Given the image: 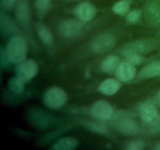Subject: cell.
Segmentation results:
<instances>
[{
	"mask_svg": "<svg viewBox=\"0 0 160 150\" xmlns=\"http://www.w3.org/2000/svg\"><path fill=\"white\" fill-rule=\"evenodd\" d=\"M120 63V58L118 56L115 55L109 56L102 62V70L105 73H111L112 71H116Z\"/></svg>",
	"mask_w": 160,
	"mask_h": 150,
	"instance_id": "cell-18",
	"label": "cell"
},
{
	"mask_svg": "<svg viewBox=\"0 0 160 150\" xmlns=\"http://www.w3.org/2000/svg\"><path fill=\"white\" fill-rule=\"evenodd\" d=\"M142 12L140 9H133V10L130 11L127 15V20L130 23H138L142 18Z\"/></svg>",
	"mask_w": 160,
	"mask_h": 150,
	"instance_id": "cell-25",
	"label": "cell"
},
{
	"mask_svg": "<svg viewBox=\"0 0 160 150\" xmlns=\"http://www.w3.org/2000/svg\"><path fill=\"white\" fill-rule=\"evenodd\" d=\"M116 38L109 33L100 34L95 38L92 44V49L95 53H106L115 47Z\"/></svg>",
	"mask_w": 160,
	"mask_h": 150,
	"instance_id": "cell-3",
	"label": "cell"
},
{
	"mask_svg": "<svg viewBox=\"0 0 160 150\" xmlns=\"http://www.w3.org/2000/svg\"><path fill=\"white\" fill-rule=\"evenodd\" d=\"M154 148L155 149L160 150V141L159 142H158L157 143H156V145H155V146H154Z\"/></svg>",
	"mask_w": 160,
	"mask_h": 150,
	"instance_id": "cell-29",
	"label": "cell"
},
{
	"mask_svg": "<svg viewBox=\"0 0 160 150\" xmlns=\"http://www.w3.org/2000/svg\"><path fill=\"white\" fill-rule=\"evenodd\" d=\"M145 147V143L141 139H133L126 143L125 148L128 150H142Z\"/></svg>",
	"mask_w": 160,
	"mask_h": 150,
	"instance_id": "cell-23",
	"label": "cell"
},
{
	"mask_svg": "<svg viewBox=\"0 0 160 150\" xmlns=\"http://www.w3.org/2000/svg\"><path fill=\"white\" fill-rule=\"evenodd\" d=\"M145 13L147 19L153 25L160 24V2L159 0H150L146 5Z\"/></svg>",
	"mask_w": 160,
	"mask_h": 150,
	"instance_id": "cell-12",
	"label": "cell"
},
{
	"mask_svg": "<svg viewBox=\"0 0 160 150\" xmlns=\"http://www.w3.org/2000/svg\"><path fill=\"white\" fill-rule=\"evenodd\" d=\"M160 77V61H155L145 65L138 73L140 79H149Z\"/></svg>",
	"mask_w": 160,
	"mask_h": 150,
	"instance_id": "cell-13",
	"label": "cell"
},
{
	"mask_svg": "<svg viewBox=\"0 0 160 150\" xmlns=\"http://www.w3.org/2000/svg\"><path fill=\"white\" fill-rule=\"evenodd\" d=\"M124 56L127 59V61L131 62L134 66L139 65L143 61L142 56L138 53L132 52H124Z\"/></svg>",
	"mask_w": 160,
	"mask_h": 150,
	"instance_id": "cell-24",
	"label": "cell"
},
{
	"mask_svg": "<svg viewBox=\"0 0 160 150\" xmlns=\"http://www.w3.org/2000/svg\"><path fill=\"white\" fill-rule=\"evenodd\" d=\"M67 92L60 87H52L46 91L44 95V102L51 109H59L67 103Z\"/></svg>",
	"mask_w": 160,
	"mask_h": 150,
	"instance_id": "cell-2",
	"label": "cell"
},
{
	"mask_svg": "<svg viewBox=\"0 0 160 150\" xmlns=\"http://www.w3.org/2000/svg\"><path fill=\"white\" fill-rule=\"evenodd\" d=\"M60 1H62V2H76V1H84V0H60Z\"/></svg>",
	"mask_w": 160,
	"mask_h": 150,
	"instance_id": "cell-30",
	"label": "cell"
},
{
	"mask_svg": "<svg viewBox=\"0 0 160 150\" xmlns=\"http://www.w3.org/2000/svg\"><path fill=\"white\" fill-rule=\"evenodd\" d=\"M36 30L39 38L43 43L48 45H51L54 43V36L51 30L46 25L42 23H38L36 24Z\"/></svg>",
	"mask_w": 160,
	"mask_h": 150,
	"instance_id": "cell-17",
	"label": "cell"
},
{
	"mask_svg": "<svg viewBox=\"0 0 160 150\" xmlns=\"http://www.w3.org/2000/svg\"><path fill=\"white\" fill-rule=\"evenodd\" d=\"M84 125L87 127L89 130H91L93 132L97 133V134H107L109 133L107 128L102 123L92 121H85L84 123Z\"/></svg>",
	"mask_w": 160,
	"mask_h": 150,
	"instance_id": "cell-21",
	"label": "cell"
},
{
	"mask_svg": "<svg viewBox=\"0 0 160 150\" xmlns=\"http://www.w3.org/2000/svg\"><path fill=\"white\" fill-rule=\"evenodd\" d=\"M9 62L20 63L25 60L28 55V43L23 37L14 35L10 38L6 48Z\"/></svg>",
	"mask_w": 160,
	"mask_h": 150,
	"instance_id": "cell-1",
	"label": "cell"
},
{
	"mask_svg": "<svg viewBox=\"0 0 160 150\" xmlns=\"http://www.w3.org/2000/svg\"><path fill=\"white\" fill-rule=\"evenodd\" d=\"M34 6L38 13L44 15L49 10L51 7V0H35Z\"/></svg>",
	"mask_w": 160,
	"mask_h": 150,
	"instance_id": "cell-22",
	"label": "cell"
},
{
	"mask_svg": "<svg viewBox=\"0 0 160 150\" xmlns=\"http://www.w3.org/2000/svg\"><path fill=\"white\" fill-rule=\"evenodd\" d=\"M81 20L67 19L60 23L59 27V33L65 38H74L82 31L84 24Z\"/></svg>",
	"mask_w": 160,
	"mask_h": 150,
	"instance_id": "cell-6",
	"label": "cell"
},
{
	"mask_svg": "<svg viewBox=\"0 0 160 150\" xmlns=\"http://www.w3.org/2000/svg\"><path fill=\"white\" fill-rule=\"evenodd\" d=\"M18 0H1V6L5 10H10L17 5Z\"/></svg>",
	"mask_w": 160,
	"mask_h": 150,
	"instance_id": "cell-27",
	"label": "cell"
},
{
	"mask_svg": "<svg viewBox=\"0 0 160 150\" xmlns=\"http://www.w3.org/2000/svg\"><path fill=\"white\" fill-rule=\"evenodd\" d=\"M78 143V140L75 138L65 137L55 142L51 148L54 150H72L77 148Z\"/></svg>",
	"mask_w": 160,
	"mask_h": 150,
	"instance_id": "cell-16",
	"label": "cell"
},
{
	"mask_svg": "<svg viewBox=\"0 0 160 150\" xmlns=\"http://www.w3.org/2000/svg\"><path fill=\"white\" fill-rule=\"evenodd\" d=\"M130 6L131 0H120L113 5L112 9L117 15L125 16L130 12Z\"/></svg>",
	"mask_w": 160,
	"mask_h": 150,
	"instance_id": "cell-19",
	"label": "cell"
},
{
	"mask_svg": "<svg viewBox=\"0 0 160 150\" xmlns=\"http://www.w3.org/2000/svg\"><path fill=\"white\" fill-rule=\"evenodd\" d=\"M121 84L117 80L113 78H107L100 84L98 91L103 95H113L120 90Z\"/></svg>",
	"mask_w": 160,
	"mask_h": 150,
	"instance_id": "cell-14",
	"label": "cell"
},
{
	"mask_svg": "<svg viewBox=\"0 0 160 150\" xmlns=\"http://www.w3.org/2000/svg\"><path fill=\"white\" fill-rule=\"evenodd\" d=\"M150 132L152 134H160V114L151 123H147Z\"/></svg>",
	"mask_w": 160,
	"mask_h": 150,
	"instance_id": "cell-26",
	"label": "cell"
},
{
	"mask_svg": "<svg viewBox=\"0 0 160 150\" xmlns=\"http://www.w3.org/2000/svg\"><path fill=\"white\" fill-rule=\"evenodd\" d=\"M116 119L115 126L119 132L128 136H133L138 134L139 126L134 119L126 117L125 115H121Z\"/></svg>",
	"mask_w": 160,
	"mask_h": 150,
	"instance_id": "cell-5",
	"label": "cell"
},
{
	"mask_svg": "<svg viewBox=\"0 0 160 150\" xmlns=\"http://www.w3.org/2000/svg\"><path fill=\"white\" fill-rule=\"evenodd\" d=\"M155 102H156V105H157V106L159 108H160V90L159 92H157V94H156V97H155Z\"/></svg>",
	"mask_w": 160,
	"mask_h": 150,
	"instance_id": "cell-28",
	"label": "cell"
},
{
	"mask_svg": "<svg viewBox=\"0 0 160 150\" xmlns=\"http://www.w3.org/2000/svg\"><path fill=\"white\" fill-rule=\"evenodd\" d=\"M115 73L120 81L128 82L135 78L137 70L134 64L128 61H124L119 64Z\"/></svg>",
	"mask_w": 160,
	"mask_h": 150,
	"instance_id": "cell-11",
	"label": "cell"
},
{
	"mask_svg": "<svg viewBox=\"0 0 160 150\" xmlns=\"http://www.w3.org/2000/svg\"><path fill=\"white\" fill-rule=\"evenodd\" d=\"M153 48H154V44L152 42L148 40H141L130 44L125 48L124 52H132L141 55L142 53L152 51Z\"/></svg>",
	"mask_w": 160,
	"mask_h": 150,
	"instance_id": "cell-15",
	"label": "cell"
},
{
	"mask_svg": "<svg viewBox=\"0 0 160 150\" xmlns=\"http://www.w3.org/2000/svg\"><path fill=\"white\" fill-rule=\"evenodd\" d=\"M73 12L78 19L83 22H88L95 18L97 13V8L91 2L83 1L74 8Z\"/></svg>",
	"mask_w": 160,
	"mask_h": 150,
	"instance_id": "cell-8",
	"label": "cell"
},
{
	"mask_svg": "<svg viewBox=\"0 0 160 150\" xmlns=\"http://www.w3.org/2000/svg\"><path fill=\"white\" fill-rule=\"evenodd\" d=\"M91 112L95 118L101 120H107L113 116L112 106L106 100H98L91 106Z\"/></svg>",
	"mask_w": 160,
	"mask_h": 150,
	"instance_id": "cell-7",
	"label": "cell"
},
{
	"mask_svg": "<svg viewBox=\"0 0 160 150\" xmlns=\"http://www.w3.org/2000/svg\"><path fill=\"white\" fill-rule=\"evenodd\" d=\"M38 72V66L34 59H25L18 63L16 69V75L23 81H31L37 75Z\"/></svg>",
	"mask_w": 160,
	"mask_h": 150,
	"instance_id": "cell-4",
	"label": "cell"
},
{
	"mask_svg": "<svg viewBox=\"0 0 160 150\" xmlns=\"http://www.w3.org/2000/svg\"><path fill=\"white\" fill-rule=\"evenodd\" d=\"M8 85H9V88L10 89L11 92L16 94H21L24 91L25 81L20 79L19 77L16 76L9 80Z\"/></svg>",
	"mask_w": 160,
	"mask_h": 150,
	"instance_id": "cell-20",
	"label": "cell"
},
{
	"mask_svg": "<svg viewBox=\"0 0 160 150\" xmlns=\"http://www.w3.org/2000/svg\"><path fill=\"white\" fill-rule=\"evenodd\" d=\"M16 17L23 28H29L31 23V11L28 0H18L16 5Z\"/></svg>",
	"mask_w": 160,
	"mask_h": 150,
	"instance_id": "cell-10",
	"label": "cell"
},
{
	"mask_svg": "<svg viewBox=\"0 0 160 150\" xmlns=\"http://www.w3.org/2000/svg\"><path fill=\"white\" fill-rule=\"evenodd\" d=\"M158 106L155 99H148L144 102L140 106V116L145 123H149L159 116Z\"/></svg>",
	"mask_w": 160,
	"mask_h": 150,
	"instance_id": "cell-9",
	"label": "cell"
}]
</instances>
